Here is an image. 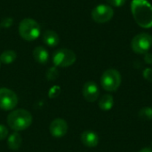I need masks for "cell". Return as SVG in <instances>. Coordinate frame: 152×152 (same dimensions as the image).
<instances>
[{"instance_id":"1","label":"cell","mask_w":152,"mask_h":152,"mask_svg":"<svg viewBox=\"0 0 152 152\" xmlns=\"http://www.w3.org/2000/svg\"><path fill=\"white\" fill-rule=\"evenodd\" d=\"M131 11L135 22L142 28L152 27V5L147 0H133Z\"/></svg>"},{"instance_id":"2","label":"cell","mask_w":152,"mask_h":152,"mask_svg":"<svg viewBox=\"0 0 152 152\" xmlns=\"http://www.w3.org/2000/svg\"><path fill=\"white\" fill-rule=\"evenodd\" d=\"M32 123V116L26 110L19 109L12 111L7 117V124L13 131L27 129Z\"/></svg>"},{"instance_id":"3","label":"cell","mask_w":152,"mask_h":152,"mask_svg":"<svg viewBox=\"0 0 152 152\" xmlns=\"http://www.w3.org/2000/svg\"><path fill=\"white\" fill-rule=\"evenodd\" d=\"M19 34L24 40L31 42L39 37L41 27L35 20L25 18L19 24Z\"/></svg>"},{"instance_id":"4","label":"cell","mask_w":152,"mask_h":152,"mask_svg":"<svg viewBox=\"0 0 152 152\" xmlns=\"http://www.w3.org/2000/svg\"><path fill=\"white\" fill-rule=\"evenodd\" d=\"M121 75L114 69H107L103 72L101 77V84L104 90L109 92H115L121 85Z\"/></svg>"},{"instance_id":"5","label":"cell","mask_w":152,"mask_h":152,"mask_svg":"<svg viewBox=\"0 0 152 152\" xmlns=\"http://www.w3.org/2000/svg\"><path fill=\"white\" fill-rule=\"evenodd\" d=\"M77 60L76 53L68 48H61L57 50L53 56V62L55 67L66 68L75 63Z\"/></svg>"},{"instance_id":"6","label":"cell","mask_w":152,"mask_h":152,"mask_svg":"<svg viewBox=\"0 0 152 152\" xmlns=\"http://www.w3.org/2000/svg\"><path fill=\"white\" fill-rule=\"evenodd\" d=\"M151 46L152 37L148 33H140L136 35L131 42L133 51L138 54H145L149 53Z\"/></svg>"},{"instance_id":"7","label":"cell","mask_w":152,"mask_h":152,"mask_svg":"<svg viewBox=\"0 0 152 152\" xmlns=\"http://www.w3.org/2000/svg\"><path fill=\"white\" fill-rule=\"evenodd\" d=\"M92 19L97 23H106L110 21L113 15L114 10L109 4H98L92 11Z\"/></svg>"},{"instance_id":"8","label":"cell","mask_w":152,"mask_h":152,"mask_svg":"<svg viewBox=\"0 0 152 152\" xmlns=\"http://www.w3.org/2000/svg\"><path fill=\"white\" fill-rule=\"evenodd\" d=\"M18 98L14 92L8 88H0V109L11 110L17 105Z\"/></svg>"},{"instance_id":"9","label":"cell","mask_w":152,"mask_h":152,"mask_svg":"<svg viewBox=\"0 0 152 152\" xmlns=\"http://www.w3.org/2000/svg\"><path fill=\"white\" fill-rule=\"evenodd\" d=\"M51 134L55 138H61L64 136L68 132V124L62 118L54 119L49 126Z\"/></svg>"},{"instance_id":"10","label":"cell","mask_w":152,"mask_h":152,"mask_svg":"<svg viewBox=\"0 0 152 152\" xmlns=\"http://www.w3.org/2000/svg\"><path fill=\"white\" fill-rule=\"evenodd\" d=\"M83 95L87 102H95L100 95V90L98 86L94 81L86 82L83 86Z\"/></svg>"},{"instance_id":"11","label":"cell","mask_w":152,"mask_h":152,"mask_svg":"<svg viewBox=\"0 0 152 152\" xmlns=\"http://www.w3.org/2000/svg\"><path fill=\"white\" fill-rule=\"evenodd\" d=\"M81 141L85 146L89 148H94L98 145L99 136L96 133L91 130H87L81 134Z\"/></svg>"},{"instance_id":"12","label":"cell","mask_w":152,"mask_h":152,"mask_svg":"<svg viewBox=\"0 0 152 152\" xmlns=\"http://www.w3.org/2000/svg\"><path fill=\"white\" fill-rule=\"evenodd\" d=\"M43 41L46 45L54 47L59 44L60 37L55 31L48 29L43 33Z\"/></svg>"},{"instance_id":"13","label":"cell","mask_w":152,"mask_h":152,"mask_svg":"<svg viewBox=\"0 0 152 152\" xmlns=\"http://www.w3.org/2000/svg\"><path fill=\"white\" fill-rule=\"evenodd\" d=\"M33 57L37 62L45 64L49 60V53L45 47L37 46L33 50Z\"/></svg>"},{"instance_id":"14","label":"cell","mask_w":152,"mask_h":152,"mask_svg":"<svg viewBox=\"0 0 152 152\" xmlns=\"http://www.w3.org/2000/svg\"><path fill=\"white\" fill-rule=\"evenodd\" d=\"M21 142H22L21 136L16 132L12 133L7 139V145L9 149L12 151H17L18 149H20V147L21 146Z\"/></svg>"},{"instance_id":"15","label":"cell","mask_w":152,"mask_h":152,"mask_svg":"<svg viewBox=\"0 0 152 152\" xmlns=\"http://www.w3.org/2000/svg\"><path fill=\"white\" fill-rule=\"evenodd\" d=\"M114 105V99L110 94H104L99 102V107L104 111H109Z\"/></svg>"},{"instance_id":"16","label":"cell","mask_w":152,"mask_h":152,"mask_svg":"<svg viewBox=\"0 0 152 152\" xmlns=\"http://www.w3.org/2000/svg\"><path fill=\"white\" fill-rule=\"evenodd\" d=\"M17 54L13 50H5L0 55V62L4 64H11L16 60Z\"/></svg>"},{"instance_id":"17","label":"cell","mask_w":152,"mask_h":152,"mask_svg":"<svg viewBox=\"0 0 152 152\" xmlns=\"http://www.w3.org/2000/svg\"><path fill=\"white\" fill-rule=\"evenodd\" d=\"M139 118L142 120H151L152 119V108L144 107L139 111Z\"/></svg>"},{"instance_id":"18","label":"cell","mask_w":152,"mask_h":152,"mask_svg":"<svg viewBox=\"0 0 152 152\" xmlns=\"http://www.w3.org/2000/svg\"><path fill=\"white\" fill-rule=\"evenodd\" d=\"M58 75H59V72L56 67H52L48 69L46 72V78L48 80H55L58 77Z\"/></svg>"},{"instance_id":"19","label":"cell","mask_w":152,"mask_h":152,"mask_svg":"<svg viewBox=\"0 0 152 152\" xmlns=\"http://www.w3.org/2000/svg\"><path fill=\"white\" fill-rule=\"evenodd\" d=\"M61 94V87L59 86H53L50 88L49 92H48V96L51 99L56 98L60 95Z\"/></svg>"},{"instance_id":"20","label":"cell","mask_w":152,"mask_h":152,"mask_svg":"<svg viewBox=\"0 0 152 152\" xmlns=\"http://www.w3.org/2000/svg\"><path fill=\"white\" fill-rule=\"evenodd\" d=\"M106 1L110 5L115 7H121L126 3V0H106Z\"/></svg>"},{"instance_id":"21","label":"cell","mask_w":152,"mask_h":152,"mask_svg":"<svg viewBox=\"0 0 152 152\" xmlns=\"http://www.w3.org/2000/svg\"><path fill=\"white\" fill-rule=\"evenodd\" d=\"M8 135V129L5 126L0 125V141L5 139Z\"/></svg>"},{"instance_id":"22","label":"cell","mask_w":152,"mask_h":152,"mask_svg":"<svg viewBox=\"0 0 152 152\" xmlns=\"http://www.w3.org/2000/svg\"><path fill=\"white\" fill-rule=\"evenodd\" d=\"M143 77L150 81V82H152V69L151 68H147L143 70Z\"/></svg>"},{"instance_id":"23","label":"cell","mask_w":152,"mask_h":152,"mask_svg":"<svg viewBox=\"0 0 152 152\" xmlns=\"http://www.w3.org/2000/svg\"><path fill=\"white\" fill-rule=\"evenodd\" d=\"M12 25V20L11 18H5V19H4V20H2V22H1V26H2L3 28H10Z\"/></svg>"},{"instance_id":"24","label":"cell","mask_w":152,"mask_h":152,"mask_svg":"<svg viewBox=\"0 0 152 152\" xmlns=\"http://www.w3.org/2000/svg\"><path fill=\"white\" fill-rule=\"evenodd\" d=\"M144 61H146V63L148 64H152V54L150 53H145L144 55Z\"/></svg>"},{"instance_id":"25","label":"cell","mask_w":152,"mask_h":152,"mask_svg":"<svg viewBox=\"0 0 152 152\" xmlns=\"http://www.w3.org/2000/svg\"><path fill=\"white\" fill-rule=\"evenodd\" d=\"M139 152H152V150L150 148H144V149L141 150Z\"/></svg>"}]
</instances>
